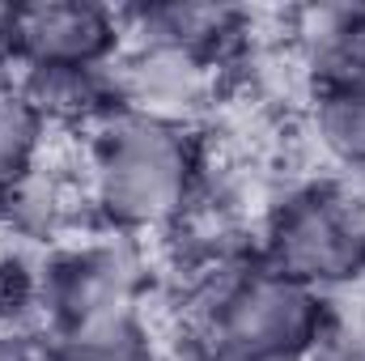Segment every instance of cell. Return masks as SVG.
<instances>
[{"label":"cell","mask_w":365,"mask_h":361,"mask_svg":"<svg viewBox=\"0 0 365 361\" xmlns=\"http://www.w3.org/2000/svg\"><path fill=\"white\" fill-rule=\"evenodd\" d=\"M51 123L38 115V106L26 98L21 86L0 90V204L26 187L51 158Z\"/></svg>","instance_id":"30bf717a"},{"label":"cell","mask_w":365,"mask_h":361,"mask_svg":"<svg viewBox=\"0 0 365 361\" xmlns=\"http://www.w3.org/2000/svg\"><path fill=\"white\" fill-rule=\"evenodd\" d=\"M327 298L268 268L255 251L187 280L179 340L191 361H297Z\"/></svg>","instance_id":"7a4b0ae2"},{"label":"cell","mask_w":365,"mask_h":361,"mask_svg":"<svg viewBox=\"0 0 365 361\" xmlns=\"http://www.w3.org/2000/svg\"><path fill=\"white\" fill-rule=\"evenodd\" d=\"M153 264L145 243L90 230L43 260V336L149 315Z\"/></svg>","instance_id":"277c9868"},{"label":"cell","mask_w":365,"mask_h":361,"mask_svg":"<svg viewBox=\"0 0 365 361\" xmlns=\"http://www.w3.org/2000/svg\"><path fill=\"white\" fill-rule=\"evenodd\" d=\"M225 77L230 73L195 56L153 43H128L123 56L115 60V98L128 111L200 128V119L217 106Z\"/></svg>","instance_id":"52a82bcc"},{"label":"cell","mask_w":365,"mask_h":361,"mask_svg":"<svg viewBox=\"0 0 365 361\" xmlns=\"http://www.w3.org/2000/svg\"><path fill=\"white\" fill-rule=\"evenodd\" d=\"M204 153V128L115 106L81 136V191L90 225L136 243L166 238L200 191Z\"/></svg>","instance_id":"6da1fadb"},{"label":"cell","mask_w":365,"mask_h":361,"mask_svg":"<svg viewBox=\"0 0 365 361\" xmlns=\"http://www.w3.org/2000/svg\"><path fill=\"white\" fill-rule=\"evenodd\" d=\"M255 255L319 298L365 289V187L340 175L280 187L255 221Z\"/></svg>","instance_id":"3957f363"},{"label":"cell","mask_w":365,"mask_h":361,"mask_svg":"<svg viewBox=\"0 0 365 361\" xmlns=\"http://www.w3.org/2000/svg\"><path fill=\"white\" fill-rule=\"evenodd\" d=\"M0 361H47L43 336H30V332L0 327Z\"/></svg>","instance_id":"7c38bea8"},{"label":"cell","mask_w":365,"mask_h":361,"mask_svg":"<svg viewBox=\"0 0 365 361\" xmlns=\"http://www.w3.org/2000/svg\"><path fill=\"white\" fill-rule=\"evenodd\" d=\"M284 56L306 93L365 86V4H319L289 13Z\"/></svg>","instance_id":"ba28073f"},{"label":"cell","mask_w":365,"mask_h":361,"mask_svg":"<svg viewBox=\"0 0 365 361\" xmlns=\"http://www.w3.org/2000/svg\"><path fill=\"white\" fill-rule=\"evenodd\" d=\"M306 136L331 175L365 187V86H331L306 93Z\"/></svg>","instance_id":"9c48e42d"},{"label":"cell","mask_w":365,"mask_h":361,"mask_svg":"<svg viewBox=\"0 0 365 361\" xmlns=\"http://www.w3.org/2000/svg\"><path fill=\"white\" fill-rule=\"evenodd\" d=\"M297 361H302V357H297Z\"/></svg>","instance_id":"4fadbf2b"},{"label":"cell","mask_w":365,"mask_h":361,"mask_svg":"<svg viewBox=\"0 0 365 361\" xmlns=\"http://www.w3.org/2000/svg\"><path fill=\"white\" fill-rule=\"evenodd\" d=\"M302 361H365V293L327 298L319 336Z\"/></svg>","instance_id":"8fae6325"},{"label":"cell","mask_w":365,"mask_h":361,"mask_svg":"<svg viewBox=\"0 0 365 361\" xmlns=\"http://www.w3.org/2000/svg\"><path fill=\"white\" fill-rule=\"evenodd\" d=\"M128 43H153L170 47L182 56H195L221 73L247 64L255 51V26L259 17L238 4H217V0H153L123 9Z\"/></svg>","instance_id":"8992f818"},{"label":"cell","mask_w":365,"mask_h":361,"mask_svg":"<svg viewBox=\"0 0 365 361\" xmlns=\"http://www.w3.org/2000/svg\"><path fill=\"white\" fill-rule=\"evenodd\" d=\"M0 43L21 73L115 68L128 47L123 9L90 0H30L0 4Z\"/></svg>","instance_id":"5b68a950"}]
</instances>
